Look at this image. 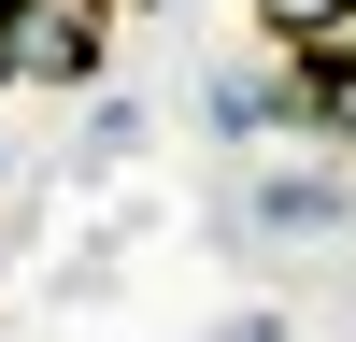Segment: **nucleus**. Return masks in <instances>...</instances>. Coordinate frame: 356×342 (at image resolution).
Masks as SVG:
<instances>
[{"instance_id": "nucleus-1", "label": "nucleus", "mask_w": 356, "mask_h": 342, "mask_svg": "<svg viewBox=\"0 0 356 342\" xmlns=\"http://www.w3.org/2000/svg\"><path fill=\"white\" fill-rule=\"evenodd\" d=\"M243 228H271V243H328V228H356V171H342V157L271 171V186L243 200ZM243 228H228V243H243Z\"/></svg>"}, {"instance_id": "nucleus-2", "label": "nucleus", "mask_w": 356, "mask_h": 342, "mask_svg": "<svg viewBox=\"0 0 356 342\" xmlns=\"http://www.w3.org/2000/svg\"><path fill=\"white\" fill-rule=\"evenodd\" d=\"M200 129H214V142H271V129H300V72H257V57L200 72Z\"/></svg>"}, {"instance_id": "nucleus-3", "label": "nucleus", "mask_w": 356, "mask_h": 342, "mask_svg": "<svg viewBox=\"0 0 356 342\" xmlns=\"http://www.w3.org/2000/svg\"><path fill=\"white\" fill-rule=\"evenodd\" d=\"M100 72V0H15V86Z\"/></svg>"}, {"instance_id": "nucleus-4", "label": "nucleus", "mask_w": 356, "mask_h": 342, "mask_svg": "<svg viewBox=\"0 0 356 342\" xmlns=\"http://www.w3.org/2000/svg\"><path fill=\"white\" fill-rule=\"evenodd\" d=\"M300 129H328L342 171H356V72H300Z\"/></svg>"}, {"instance_id": "nucleus-5", "label": "nucleus", "mask_w": 356, "mask_h": 342, "mask_svg": "<svg viewBox=\"0 0 356 342\" xmlns=\"http://www.w3.org/2000/svg\"><path fill=\"white\" fill-rule=\"evenodd\" d=\"M114 157H143V100H100V114H86V171H114Z\"/></svg>"}, {"instance_id": "nucleus-6", "label": "nucleus", "mask_w": 356, "mask_h": 342, "mask_svg": "<svg viewBox=\"0 0 356 342\" xmlns=\"http://www.w3.org/2000/svg\"><path fill=\"white\" fill-rule=\"evenodd\" d=\"M328 15H342V0H257V28H271L285 57H300V43H314V28H328Z\"/></svg>"}, {"instance_id": "nucleus-7", "label": "nucleus", "mask_w": 356, "mask_h": 342, "mask_svg": "<svg viewBox=\"0 0 356 342\" xmlns=\"http://www.w3.org/2000/svg\"><path fill=\"white\" fill-rule=\"evenodd\" d=\"M0 100H15V0H0Z\"/></svg>"}, {"instance_id": "nucleus-8", "label": "nucleus", "mask_w": 356, "mask_h": 342, "mask_svg": "<svg viewBox=\"0 0 356 342\" xmlns=\"http://www.w3.org/2000/svg\"><path fill=\"white\" fill-rule=\"evenodd\" d=\"M100 15H114V0H100ZM129 15H186V0H129Z\"/></svg>"}]
</instances>
